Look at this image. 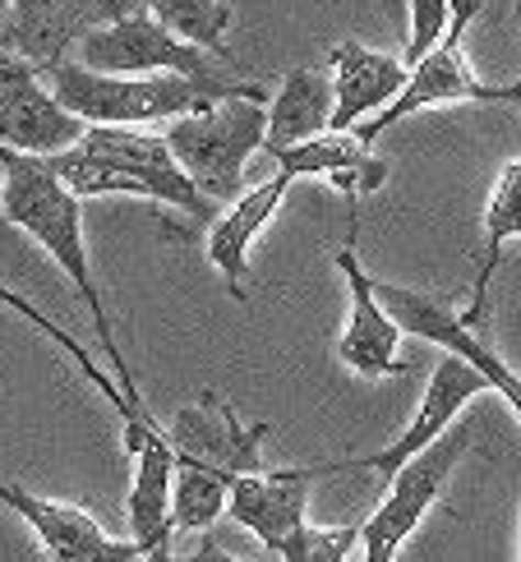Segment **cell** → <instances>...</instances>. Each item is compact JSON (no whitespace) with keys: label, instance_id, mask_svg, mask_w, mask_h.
<instances>
[{"label":"cell","instance_id":"cell-1","mask_svg":"<svg viewBox=\"0 0 521 562\" xmlns=\"http://www.w3.org/2000/svg\"><path fill=\"white\" fill-rule=\"evenodd\" d=\"M0 167H5V222L23 236H33L46 254L56 259V268L75 281L79 300L88 304L92 314V327H98L102 337V356H107V369L111 379L121 383V392L130 396V406L148 411L144 406V392H138L134 373L121 356V346H115V333H111V318H107V300L98 291V281H92V268H88V245H84V203L79 194H69L65 184L56 180V171L46 167L42 157H29V153H14V148H0Z\"/></svg>","mask_w":521,"mask_h":562},{"label":"cell","instance_id":"cell-2","mask_svg":"<svg viewBox=\"0 0 521 562\" xmlns=\"http://www.w3.org/2000/svg\"><path fill=\"white\" fill-rule=\"evenodd\" d=\"M46 88L56 92L65 111H75L84 125H167L176 115L203 111L222 98H264L258 83H226V79H185V75H98L79 60H60L46 69Z\"/></svg>","mask_w":521,"mask_h":562},{"label":"cell","instance_id":"cell-3","mask_svg":"<svg viewBox=\"0 0 521 562\" xmlns=\"http://www.w3.org/2000/svg\"><path fill=\"white\" fill-rule=\"evenodd\" d=\"M162 134L208 203H235L245 194V161L264 153L268 106L264 98H222L203 111L176 115Z\"/></svg>","mask_w":521,"mask_h":562},{"label":"cell","instance_id":"cell-4","mask_svg":"<svg viewBox=\"0 0 521 562\" xmlns=\"http://www.w3.org/2000/svg\"><path fill=\"white\" fill-rule=\"evenodd\" d=\"M476 10H480V0H453V23H447V33L439 37L434 52L411 69V83L401 88V98L378 111L374 121L351 130L365 148L384 130H392L397 121H407V115H415V111H430V106H453V102H517L521 106V79L499 88V83H480L476 75H470L462 37H466V23L476 19Z\"/></svg>","mask_w":521,"mask_h":562},{"label":"cell","instance_id":"cell-5","mask_svg":"<svg viewBox=\"0 0 521 562\" xmlns=\"http://www.w3.org/2000/svg\"><path fill=\"white\" fill-rule=\"evenodd\" d=\"M466 448H470V425L457 419L443 438H434L420 457H411L401 465L388 484V498L378 503V512L361 526V562H392L397 558V549L411 540L415 526L430 517V507L439 503L443 484L453 480Z\"/></svg>","mask_w":521,"mask_h":562},{"label":"cell","instance_id":"cell-6","mask_svg":"<svg viewBox=\"0 0 521 562\" xmlns=\"http://www.w3.org/2000/svg\"><path fill=\"white\" fill-rule=\"evenodd\" d=\"M88 125L75 111L56 102L37 69L0 46V148L29 153V157H56L84 144Z\"/></svg>","mask_w":521,"mask_h":562},{"label":"cell","instance_id":"cell-7","mask_svg":"<svg viewBox=\"0 0 521 562\" xmlns=\"http://www.w3.org/2000/svg\"><path fill=\"white\" fill-rule=\"evenodd\" d=\"M79 65L98 75H185V79H218L203 46H189L167 33L153 14H125L79 37Z\"/></svg>","mask_w":521,"mask_h":562},{"label":"cell","instance_id":"cell-8","mask_svg":"<svg viewBox=\"0 0 521 562\" xmlns=\"http://www.w3.org/2000/svg\"><path fill=\"white\" fill-rule=\"evenodd\" d=\"M485 387H489L485 373L470 364V360L443 356L439 369H434V379H430V387H424V402H420V411H415V419H411L407 434H397L384 452L346 457V461H319V465H310V475H314V480H328V475H337V471H374V475L392 480L411 457H420L434 438H443L447 429H453L457 415H462V406H466L476 392H485Z\"/></svg>","mask_w":521,"mask_h":562},{"label":"cell","instance_id":"cell-9","mask_svg":"<svg viewBox=\"0 0 521 562\" xmlns=\"http://www.w3.org/2000/svg\"><path fill=\"white\" fill-rule=\"evenodd\" d=\"M138 10H144V0H10L0 46L46 75L65 60L69 46H79V37Z\"/></svg>","mask_w":521,"mask_h":562},{"label":"cell","instance_id":"cell-10","mask_svg":"<svg viewBox=\"0 0 521 562\" xmlns=\"http://www.w3.org/2000/svg\"><path fill=\"white\" fill-rule=\"evenodd\" d=\"M355 236H361V203H351V226H346V245L333 254V263L351 291V323L337 341V356L351 373L361 379H397L407 373L411 364L397 356V341H401V327L397 318L384 310V300L374 291V277L365 272L361 254H355Z\"/></svg>","mask_w":521,"mask_h":562},{"label":"cell","instance_id":"cell-11","mask_svg":"<svg viewBox=\"0 0 521 562\" xmlns=\"http://www.w3.org/2000/svg\"><path fill=\"white\" fill-rule=\"evenodd\" d=\"M273 434V425H245L235 406L226 402L222 392H199L189 406H180L176 425L167 429L171 448L180 461H203V465H218L226 475H254L264 471L258 461V448L264 438Z\"/></svg>","mask_w":521,"mask_h":562},{"label":"cell","instance_id":"cell-12","mask_svg":"<svg viewBox=\"0 0 521 562\" xmlns=\"http://www.w3.org/2000/svg\"><path fill=\"white\" fill-rule=\"evenodd\" d=\"M0 503L37 535L52 562H144V549L134 540H111V535L75 503L37 498L29 488L0 480Z\"/></svg>","mask_w":521,"mask_h":562},{"label":"cell","instance_id":"cell-13","mask_svg":"<svg viewBox=\"0 0 521 562\" xmlns=\"http://www.w3.org/2000/svg\"><path fill=\"white\" fill-rule=\"evenodd\" d=\"M374 291H378V300H384V310L397 318L401 333H415V337H424V341L443 346L447 356L470 360V364L485 373L489 392H499L503 402L517 411V419H521V379L503 364V356H499V350H494L485 337H476L462 318L447 314L443 304L424 300V295H415V291H407V286H392V281H374Z\"/></svg>","mask_w":521,"mask_h":562},{"label":"cell","instance_id":"cell-14","mask_svg":"<svg viewBox=\"0 0 521 562\" xmlns=\"http://www.w3.org/2000/svg\"><path fill=\"white\" fill-rule=\"evenodd\" d=\"M310 465H281V471H254L231 480L226 512L245 530H254V540L264 544L273 558L281 544L304 526V503H310Z\"/></svg>","mask_w":521,"mask_h":562},{"label":"cell","instance_id":"cell-15","mask_svg":"<svg viewBox=\"0 0 521 562\" xmlns=\"http://www.w3.org/2000/svg\"><path fill=\"white\" fill-rule=\"evenodd\" d=\"M333 92H337V106H333V130L351 134L355 125L374 121L384 106H392L401 98V88L411 83V65L401 56H384V52H369L361 42H337L333 52Z\"/></svg>","mask_w":521,"mask_h":562},{"label":"cell","instance_id":"cell-16","mask_svg":"<svg viewBox=\"0 0 521 562\" xmlns=\"http://www.w3.org/2000/svg\"><path fill=\"white\" fill-rule=\"evenodd\" d=\"M291 184H296L291 171H277L273 180H264V184H254V190H245L218 222H212V231H208V263L226 277V286H231L235 300H245L250 245L258 240V231L273 222V213L281 207V199H287Z\"/></svg>","mask_w":521,"mask_h":562},{"label":"cell","instance_id":"cell-17","mask_svg":"<svg viewBox=\"0 0 521 562\" xmlns=\"http://www.w3.org/2000/svg\"><path fill=\"white\" fill-rule=\"evenodd\" d=\"M134 457V484H130V530H134V544L138 549H157L176 540V526H171V488H176V448L167 429H153L144 434L130 448Z\"/></svg>","mask_w":521,"mask_h":562},{"label":"cell","instance_id":"cell-18","mask_svg":"<svg viewBox=\"0 0 521 562\" xmlns=\"http://www.w3.org/2000/svg\"><path fill=\"white\" fill-rule=\"evenodd\" d=\"M268 157L277 161V171H291L296 180L300 176L333 180L351 203H361L365 194L384 190V180H388V161L374 157L355 134H337V130H328L319 138H304V144H296V148L268 153Z\"/></svg>","mask_w":521,"mask_h":562},{"label":"cell","instance_id":"cell-19","mask_svg":"<svg viewBox=\"0 0 521 562\" xmlns=\"http://www.w3.org/2000/svg\"><path fill=\"white\" fill-rule=\"evenodd\" d=\"M333 106H337V92L333 79L323 69L300 65L287 75V83L277 88V98L268 106V138H264V153H281V148H296L304 138H319L333 130Z\"/></svg>","mask_w":521,"mask_h":562},{"label":"cell","instance_id":"cell-20","mask_svg":"<svg viewBox=\"0 0 521 562\" xmlns=\"http://www.w3.org/2000/svg\"><path fill=\"white\" fill-rule=\"evenodd\" d=\"M512 240H521V157L503 167L499 184H494V194L485 203V245H480V263H476V286H470V304L457 314L470 333L485 323L489 281L499 272V259Z\"/></svg>","mask_w":521,"mask_h":562},{"label":"cell","instance_id":"cell-21","mask_svg":"<svg viewBox=\"0 0 521 562\" xmlns=\"http://www.w3.org/2000/svg\"><path fill=\"white\" fill-rule=\"evenodd\" d=\"M0 304H5V310H14L19 318H29V323L37 327V333H42V337H52V341H56V346L65 350V356H69V360H75V364H79V373H84V379H88L92 387H98V392L107 396V402H111V411H115V415H121V425H125V442H134L138 434H148V429H162V425H157V419H153V411H138V406H130V396L121 392V383H115V379H111V369H102V364H92V356H88V350H84V346H79L75 337H69V333H65V327H56L52 318H46V314L37 310V304H33L29 295H19V291H10V286H5V281H0Z\"/></svg>","mask_w":521,"mask_h":562},{"label":"cell","instance_id":"cell-22","mask_svg":"<svg viewBox=\"0 0 521 562\" xmlns=\"http://www.w3.org/2000/svg\"><path fill=\"white\" fill-rule=\"evenodd\" d=\"M231 480L218 465H203V461H180L176 465V488H171V526L176 535H195L208 530L212 521L226 512L231 498Z\"/></svg>","mask_w":521,"mask_h":562},{"label":"cell","instance_id":"cell-23","mask_svg":"<svg viewBox=\"0 0 521 562\" xmlns=\"http://www.w3.org/2000/svg\"><path fill=\"white\" fill-rule=\"evenodd\" d=\"M144 10L162 23L167 33H176L189 46H203V52H218L226 60V29H231V10L222 0H144Z\"/></svg>","mask_w":521,"mask_h":562},{"label":"cell","instance_id":"cell-24","mask_svg":"<svg viewBox=\"0 0 521 562\" xmlns=\"http://www.w3.org/2000/svg\"><path fill=\"white\" fill-rule=\"evenodd\" d=\"M361 544V526H310L304 521L287 544H281V562H346L351 549Z\"/></svg>","mask_w":521,"mask_h":562},{"label":"cell","instance_id":"cell-25","mask_svg":"<svg viewBox=\"0 0 521 562\" xmlns=\"http://www.w3.org/2000/svg\"><path fill=\"white\" fill-rule=\"evenodd\" d=\"M407 23L411 29H407V52H401V60L415 69L439 46V37L447 33V23H453V0H411Z\"/></svg>","mask_w":521,"mask_h":562},{"label":"cell","instance_id":"cell-26","mask_svg":"<svg viewBox=\"0 0 521 562\" xmlns=\"http://www.w3.org/2000/svg\"><path fill=\"white\" fill-rule=\"evenodd\" d=\"M180 562H245V558H235V553H226L222 544H212V540H203L199 549H189Z\"/></svg>","mask_w":521,"mask_h":562},{"label":"cell","instance_id":"cell-27","mask_svg":"<svg viewBox=\"0 0 521 562\" xmlns=\"http://www.w3.org/2000/svg\"><path fill=\"white\" fill-rule=\"evenodd\" d=\"M144 562H180V558H176V549H171V540H167V544L148 549V553H144Z\"/></svg>","mask_w":521,"mask_h":562},{"label":"cell","instance_id":"cell-28","mask_svg":"<svg viewBox=\"0 0 521 562\" xmlns=\"http://www.w3.org/2000/svg\"><path fill=\"white\" fill-rule=\"evenodd\" d=\"M0 194H5V167H0ZM10 222H5V203H0V236H10Z\"/></svg>","mask_w":521,"mask_h":562},{"label":"cell","instance_id":"cell-29","mask_svg":"<svg viewBox=\"0 0 521 562\" xmlns=\"http://www.w3.org/2000/svg\"><path fill=\"white\" fill-rule=\"evenodd\" d=\"M388 14L392 19H407L411 14V0H388Z\"/></svg>","mask_w":521,"mask_h":562},{"label":"cell","instance_id":"cell-30","mask_svg":"<svg viewBox=\"0 0 521 562\" xmlns=\"http://www.w3.org/2000/svg\"><path fill=\"white\" fill-rule=\"evenodd\" d=\"M5 19H10V0H0V33H5Z\"/></svg>","mask_w":521,"mask_h":562},{"label":"cell","instance_id":"cell-31","mask_svg":"<svg viewBox=\"0 0 521 562\" xmlns=\"http://www.w3.org/2000/svg\"><path fill=\"white\" fill-rule=\"evenodd\" d=\"M517 562H521V530H517Z\"/></svg>","mask_w":521,"mask_h":562}]
</instances>
